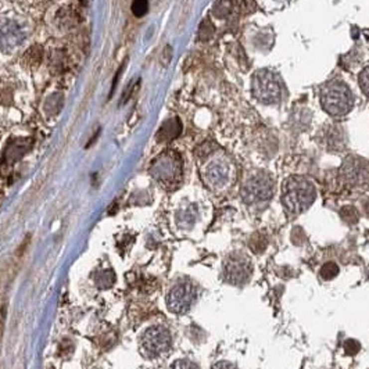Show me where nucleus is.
<instances>
[{
  "label": "nucleus",
  "mask_w": 369,
  "mask_h": 369,
  "mask_svg": "<svg viewBox=\"0 0 369 369\" xmlns=\"http://www.w3.org/2000/svg\"><path fill=\"white\" fill-rule=\"evenodd\" d=\"M321 103L324 110L333 117L346 116L354 104V96L342 81H330L321 91Z\"/></svg>",
  "instance_id": "2"
},
{
  "label": "nucleus",
  "mask_w": 369,
  "mask_h": 369,
  "mask_svg": "<svg viewBox=\"0 0 369 369\" xmlns=\"http://www.w3.org/2000/svg\"><path fill=\"white\" fill-rule=\"evenodd\" d=\"M240 8L243 11H252L255 8V1L254 0H238Z\"/></svg>",
  "instance_id": "27"
},
{
  "label": "nucleus",
  "mask_w": 369,
  "mask_h": 369,
  "mask_svg": "<svg viewBox=\"0 0 369 369\" xmlns=\"http://www.w3.org/2000/svg\"><path fill=\"white\" fill-rule=\"evenodd\" d=\"M197 298V290L192 283L182 282L171 289L167 296V307L171 312L182 315L186 314Z\"/></svg>",
  "instance_id": "8"
},
{
  "label": "nucleus",
  "mask_w": 369,
  "mask_h": 369,
  "mask_svg": "<svg viewBox=\"0 0 369 369\" xmlns=\"http://www.w3.org/2000/svg\"><path fill=\"white\" fill-rule=\"evenodd\" d=\"M315 186L304 176H291L282 189V203L286 211L294 215L304 213L315 200Z\"/></svg>",
  "instance_id": "1"
},
{
  "label": "nucleus",
  "mask_w": 369,
  "mask_h": 369,
  "mask_svg": "<svg viewBox=\"0 0 369 369\" xmlns=\"http://www.w3.org/2000/svg\"><path fill=\"white\" fill-rule=\"evenodd\" d=\"M32 147V139L29 137H17L8 142L4 154H3V165H13L14 162L21 160Z\"/></svg>",
  "instance_id": "12"
},
{
  "label": "nucleus",
  "mask_w": 369,
  "mask_h": 369,
  "mask_svg": "<svg viewBox=\"0 0 369 369\" xmlns=\"http://www.w3.org/2000/svg\"><path fill=\"white\" fill-rule=\"evenodd\" d=\"M214 31L215 29H214L213 24L208 19H204L201 22L200 29H199V38H200V40H208L214 35Z\"/></svg>",
  "instance_id": "20"
},
{
  "label": "nucleus",
  "mask_w": 369,
  "mask_h": 369,
  "mask_svg": "<svg viewBox=\"0 0 369 369\" xmlns=\"http://www.w3.org/2000/svg\"><path fill=\"white\" fill-rule=\"evenodd\" d=\"M203 178L211 189H222L232 178V168L224 158H215L206 165Z\"/></svg>",
  "instance_id": "9"
},
{
  "label": "nucleus",
  "mask_w": 369,
  "mask_h": 369,
  "mask_svg": "<svg viewBox=\"0 0 369 369\" xmlns=\"http://www.w3.org/2000/svg\"><path fill=\"white\" fill-rule=\"evenodd\" d=\"M211 369H238L232 363H228V361H221L217 363Z\"/></svg>",
  "instance_id": "29"
},
{
  "label": "nucleus",
  "mask_w": 369,
  "mask_h": 369,
  "mask_svg": "<svg viewBox=\"0 0 369 369\" xmlns=\"http://www.w3.org/2000/svg\"><path fill=\"white\" fill-rule=\"evenodd\" d=\"M171 369H199V367L189 360H178L172 364Z\"/></svg>",
  "instance_id": "25"
},
{
  "label": "nucleus",
  "mask_w": 369,
  "mask_h": 369,
  "mask_svg": "<svg viewBox=\"0 0 369 369\" xmlns=\"http://www.w3.org/2000/svg\"><path fill=\"white\" fill-rule=\"evenodd\" d=\"M339 275V266L335 262H326L322 268H321V278L324 280H332Z\"/></svg>",
  "instance_id": "17"
},
{
  "label": "nucleus",
  "mask_w": 369,
  "mask_h": 369,
  "mask_svg": "<svg viewBox=\"0 0 369 369\" xmlns=\"http://www.w3.org/2000/svg\"><path fill=\"white\" fill-rule=\"evenodd\" d=\"M137 84H139V81L137 82H129V85L126 86V89L123 92V102H120V106L121 104H125L128 100H129L132 95H133V91H136V88H137Z\"/></svg>",
  "instance_id": "26"
},
{
  "label": "nucleus",
  "mask_w": 369,
  "mask_h": 369,
  "mask_svg": "<svg viewBox=\"0 0 369 369\" xmlns=\"http://www.w3.org/2000/svg\"><path fill=\"white\" fill-rule=\"evenodd\" d=\"M252 275V264L243 252H235L229 255L224 264V278L232 285H246Z\"/></svg>",
  "instance_id": "7"
},
{
  "label": "nucleus",
  "mask_w": 369,
  "mask_h": 369,
  "mask_svg": "<svg viewBox=\"0 0 369 369\" xmlns=\"http://www.w3.org/2000/svg\"><path fill=\"white\" fill-rule=\"evenodd\" d=\"M26 38L24 28L14 19H3L0 24V46L4 50L17 49Z\"/></svg>",
  "instance_id": "10"
},
{
  "label": "nucleus",
  "mask_w": 369,
  "mask_h": 369,
  "mask_svg": "<svg viewBox=\"0 0 369 369\" xmlns=\"http://www.w3.org/2000/svg\"><path fill=\"white\" fill-rule=\"evenodd\" d=\"M252 95L261 103H278L282 97V82L278 74L269 70L255 72L252 78Z\"/></svg>",
  "instance_id": "4"
},
{
  "label": "nucleus",
  "mask_w": 369,
  "mask_h": 369,
  "mask_svg": "<svg viewBox=\"0 0 369 369\" xmlns=\"http://www.w3.org/2000/svg\"><path fill=\"white\" fill-rule=\"evenodd\" d=\"M233 0H217L213 7V13L218 18H225L232 13Z\"/></svg>",
  "instance_id": "15"
},
{
  "label": "nucleus",
  "mask_w": 369,
  "mask_h": 369,
  "mask_svg": "<svg viewBox=\"0 0 369 369\" xmlns=\"http://www.w3.org/2000/svg\"><path fill=\"white\" fill-rule=\"evenodd\" d=\"M344 351H346V354H349V356H356L357 353L360 351V343L354 340V339H349V340H346L344 342Z\"/></svg>",
  "instance_id": "23"
},
{
  "label": "nucleus",
  "mask_w": 369,
  "mask_h": 369,
  "mask_svg": "<svg viewBox=\"0 0 369 369\" xmlns=\"http://www.w3.org/2000/svg\"><path fill=\"white\" fill-rule=\"evenodd\" d=\"M367 213H368V215H369V201H368V204H367Z\"/></svg>",
  "instance_id": "30"
},
{
  "label": "nucleus",
  "mask_w": 369,
  "mask_h": 369,
  "mask_svg": "<svg viewBox=\"0 0 369 369\" xmlns=\"http://www.w3.org/2000/svg\"><path fill=\"white\" fill-rule=\"evenodd\" d=\"M151 175L164 186H172L181 181L182 161L175 151H165L155 158L151 165Z\"/></svg>",
  "instance_id": "5"
},
{
  "label": "nucleus",
  "mask_w": 369,
  "mask_h": 369,
  "mask_svg": "<svg viewBox=\"0 0 369 369\" xmlns=\"http://www.w3.org/2000/svg\"><path fill=\"white\" fill-rule=\"evenodd\" d=\"M181 121L178 118H172V120H168V121L162 123L161 128L158 129L157 135H155V139L161 143L169 142V140H174L175 137H178L179 133H181Z\"/></svg>",
  "instance_id": "13"
},
{
  "label": "nucleus",
  "mask_w": 369,
  "mask_h": 369,
  "mask_svg": "<svg viewBox=\"0 0 369 369\" xmlns=\"http://www.w3.org/2000/svg\"><path fill=\"white\" fill-rule=\"evenodd\" d=\"M95 282H96L97 287H100V289H109L116 282V273L111 271V269H104V271L97 272L96 276H95Z\"/></svg>",
  "instance_id": "14"
},
{
  "label": "nucleus",
  "mask_w": 369,
  "mask_h": 369,
  "mask_svg": "<svg viewBox=\"0 0 369 369\" xmlns=\"http://www.w3.org/2000/svg\"><path fill=\"white\" fill-rule=\"evenodd\" d=\"M342 175L350 185H361L368 179V164L363 161L361 158L350 157L349 160L344 161L343 167H342Z\"/></svg>",
  "instance_id": "11"
},
{
  "label": "nucleus",
  "mask_w": 369,
  "mask_h": 369,
  "mask_svg": "<svg viewBox=\"0 0 369 369\" xmlns=\"http://www.w3.org/2000/svg\"><path fill=\"white\" fill-rule=\"evenodd\" d=\"M125 63H126V60H125V61H123V64L121 65V67H120V68H118V70H117V72H116V77H114V81H113V88H111L110 97L113 96V95H114V92H116V89H117V82H118V78H120V75H121V72H123V65H125Z\"/></svg>",
  "instance_id": "28"
},
{
  "label": "nucleus",
  "mask_w": 369,
  "mask_h": 369,
  "mask_svg": "<svg viewBox=\"0 0 369 369\" xmlns=\"http://www.w3.org/2000/svg\"><path fill=\"white\" fill-rule=\"evenodd\" d=\"M360 85H361V89L363 92L369 97V67H367L361 75H360Z\"/></svg>",
  "instance_id": "24"
},
{
  "label": "nucleus",
  "mask_w": 369,
  "mask_h": 369,
  "mask_svg": "<svg viewBox=\"0 0 369 369\" xmlns=\"http://www.w3.org/2000/svg\"><path fill=\"white\" fill-rule=\"evenodd\" d=\"M172 339L171 333L167 328L161 325L151 326L143 333L140 340V350L142 354L147 358H158L167 354L171 349Z\"/></svg>",
  "instance_id": "6"
},
{
  "label": "nucleus",
  "mask_w": 369,
  "mask_h": 369,
  "mask_svg": "<svg viewBox=\"0 0 369 369\" xmlns=\"http://www.w3.org/2000/svg\"><path fill=\"white\" fill-rule=\"evenodd\" d=\"M42 54H43V50L40 46H33L31 47L28 52L25 53V57H24V63L29 67H36L40 63L42 60Z\"/></svg>",
  "instance_id": "16"
},
{
  "label": "nucleus",
  "mask_w": 369,
  "mask_h": 369,
  "mask_svg": "<svg viewBox=\"0 0 369 369\" xmlns=\"http://www.w3.org/2000/svg\"><path fill=\"white\" fill-rule=\"evenodd\" d=\"M266 247V239L262 235H254L250 240V248L254 252H262Z\"/></svg>",
  "instance_id": "19"
},
{
  "label": "nucleus",
  "mask_w": 369,
  "mask_h": 369,
  "mask_svg": "<svg viewBox=\"0 0 369 369\" xmlns=\"http://www.w3.org/2000/svg\"><path fill=\"white\" fill-rule=\"evenodd\" d=\"M275 192V182L264 171H258L247 178L243 188L242 197L246 204H259L271 199Z\"/></svg>",
  "instance_id": "3"
},
{
  "label": "nucleus",
  "mask_w": 369,
  "mask_h": 369,
  "mask_svg": "<svg viewBox=\"0 0 369 369\" xmlns=\"http://www.w3.org/2000/svg\"><path fill=\"white\" fill-rule=\"evenodd\" d=\"M194 220H196V213L192 211V207L186 208L179 215V224H182V227H190V225H193Z\"/></svg>",
  "instance_id": "21"
},
{
  "label": "nucleus",
  "mask_w": 369,
  "mask_h": 369,
  "mask_svg": "<svg viewBox=\"0 0 369 369\" xmlns=\"http://www.w3.org/2000/svg\"><path fill=\"white\" fill-rule=\"evenodd\" d=\"M130 10L135 17H143L149 10V0H133Z\"/></svg>",
  "instance_id": "18"
},
{
  "label": "nucleus",
  "mask_w": 369,
  "mask_h": 369,
  "mask_svg": "<svg viewBox=\"0 0 369 369\" xmlns=\"http://www.w3.org/2000/svg\"><path fill=\"white\" fill-rule=\"evenodd\" d=\"M342 217L349 224H356L358 221V215H357V211L354 207H344L342 210Z\"/></svg>",
  "instance_id": "22"
}]
</instances>
